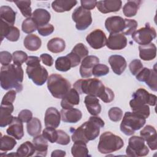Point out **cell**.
I'll use <instances>...</instances> for the list:
<instances>
[{"label":"cell","instance_id":"52a82bcc","mask_svg":"<svg viewBox=\"0 0 157 157\" xmlns=\"http://www.w3.org/2000/svg\"><path fill=\"white\" fill-rule=\"evenodd\" d=\"M149 149L145 144V140L141 136H133L128 140V145L126 149L129 156H144L148 154Z\"/></svg>","mask_w":157,"mask_h":157},{"label":"cell","instance_id":"f5cc1de1","mask_svg":"<svg viewBox=\"0 0 157 157\" xmlns=\"http://www.w3.org/2000/svg\"><path fill=\"white\" fill-rule=\"evenodd\" d=\"M54 26L52 24H47L46 25L38 27L37 31L39 34L42 36H47L51 34L54 31Z\"/></svg>","mask_w":157,"mask_h":157},{"label":"cell","instance_id":"1f68e13d","mask_svg":"<svg viewBox=\"0 0 157 157\" xmlns=\"http://www.w3.org/2000/svg\"><path fill=\"white\" fill-rule=\"evenodd\" d=\"M71 148L72 155L74 157H87L88 155V149L87 148L86 143L83 141L74 142Z\"/></svg>","mask_w":157,"mask_h":157},{"label":"cell","instance_id":"5b68a950","mask_svg":"<svg viewBox=\"0 0 157 157\" xmlns=\"http://www.w3.org/2000/svg\"><path fill=\"white\" fill-rule=\"evenodd\" d=\"M47 88L54 98L62 99L71 88V85L62 75L52 74L47 79Z\"/></svg>","mask_w":157,"mask_h":157},{"label":"cell","instance_id":"5bb4252c","mask_svg":"<svg viewBox=\"0 0 157 157\" xmlns=\"http://www.w3.org/2000/svg\"><path fill=\"white\" fill-rule=\"evenodd\" d=\"M105 27L110 34L121 33L125 27L124 18L120 16L108 17L105 21Z\"/></svg>","mask_w":157,"mask_h":157},{"label":"cell","instance_id":"7dc6e473","mask_svg":"<svg viewBox=\"0 0 157 157\" xmlns=\"http://www.w3.org/2000/svg\"><path fill=\"white\" fill-rule=\"evenodd\" d=\"M28 56L26 52L21 50H17L13 53L12 54V60L13 64L21 65L26 61Z\"/></svg>","mask_w":157,"mask_h":157},{"label":"cell","instance_id":"f6af8a7d","mask_svg":"<svg viewBox=\"0 0 157 157\" xmlns=\"http://www.w3.org/2000/svg\"><path fill=\"white\" fill-rule=\"evenodd\" d=\"M108 115L110 120L114 122H118L123 117V111L118 107H113L109 109Z\"/></svg>","mask_w":157,"mask_h":157},{"label":"cell","instance_id":"6125c7cd","mask_svg":"<svg viewBox=\"0 0 157 157\" xmlns=\"http://www.w3.org/2000/svg\"><path fill=\"white\" fill-rule=\"evenodd\" d=\"M40 58L36 56H28L26 64L27 66H33L40 64Z\"/></svg>","mask_w":157,"mask_h":157},{"label":"cell","instance_id":"680465c9","mask_svg":"<svg viewBox=\"0 0 157 157\" xmlns=\"http://www.w3.org/2000/svg\"><path fill=\"white\" fill-rule=\"evenodd\" d=\"M81 6L86 10H92L96 6L97 1L95 0H82Z\"/></svg>","mask_w":157,"mask_h":157},{"label":"cell","instance_id":"3957f363","mask_svg":"<svg viewBox=\"0 0 157 157\" xmlns=\"http://www.w3.org/2000/svg\"><path fill=\"white\" fill-rule=\"evenodd\" d=\"M74 88L79 94H86L100 98L105 91V86L100 80L94 78L77 80L74 83Z\"/></svg>","mask_w":157,"mask_h":157},{"label":"cell","instance_id":"ee69618b","mask_svg":"<svg viewBox=\"0 0 157 157\" xmlns=\"http://www.w3.org/2000/svg\"><path fill=\"white\" fill-rule=\"evenodd\" d=\"M71 52L77 55L81 59L87 56L89 53V51L87 47L82 43H78L76 44L72 48Z\"/></svg>","mask_w":157,"mask_h":157},{"label":"cell","instance_id":"d6a6232c","mask_svg":"<svg viewBox=\"0 0 157 157\" xmlns=\"http://www.w3.org/2000/svg\"><path fill=\"white\" fill-rule=\"evenodd\" d=\"M47 47L50 52L53 53H58L64 50L66 43L65 41L60 37H54L48 42Z\"/></svg>","mask_w":157,"mask_h":157},{"label":"cell","instance_id":"f907efd6","mask_svg":"<svg viewBox=\"0 0 157 157\" xmlns=\"http://www.w3.org/2000/svg\"><path fill=\"white\" fill-rule=\"evenodd\" d=\"M131 110L132 112L144 117L145 118H147L150 115V107L147 104L132 108Z\"/></svg>","mask_w":157,"mask_h":157},{"label":"cell","instance_id":"e575fe53","mask_svg":"<svg viewBox=\"0 0 157 157\" xmlns=\"http://www.w3.org/2000/svg\"><path fill=\"white\" fill-rule=\"evenodd\" d=\"M36 152L34 144L29 141H26L20 145L16 151V155L21 157L33 156Z\"/></svg>","mask_w":157,"mask_h":157},{"label":"cell","instance_id":"ab89813d","mask_svg":"<svg viewBox=\"0 0 157 157\" xmlns=\"http://www.w3.org/2000/svg\"><path fill=\"white\" fill-rule=\"evenodd\" d=\"M38 26L33 19L32 17L25 19L21 25V29L23 32L26 34H31L37 30Z\"/></svg>","mask_w":157,"mask_h":157},{"label":"cell","instance_id":"816d5d0a","mask_svg":"<svg viewBox=\"0 0 157 157\" xmlns=\"http://www.w3.org/2000/svg\"><path fill=\"white\" fill-rule=\"evenodd\" d=\"M16 91L15 90H10L4 96L1 104H13L16 98Z\"/></svg>","mask_w":157,"mask_h":157},{"label":"cell","instance_id":"e0dca14e","mask_svg":"<svg viewBox=\"0 0 157 157\" xmlns=\"http://www.w3.org/2000/svg\"><path fill=\"white\" fill-rule=\"evenodd\" d=\"M0 21L1 41H2L4 37L11 42L17 41L20 35V30L18 28L15 26H11L2 20H0Z\"/></svg>","mask_w":157,"mask_h":157},{"label":"cell","instance_id":"f35d334b","mask_svg":"<svg viewBox=\"0 0 157 157\" xmlns=\"http://www.w3.org/2000/svg\"><path fill=\"white\" fill-rule=\"evenodd\" d=\"M55 66L56 69L59 71L66 72L72 67V64L69 58L65 56L58 57L55 61Z\"/></svg>","mask_w":157,"mask_h":157},{"label":"cell","instance_id":"c3c4849f","mask_svg":"<svg viewBox=\"0 0 157 157\" xmlns=\"http://www.w3.org/2000/svg\"><path fill=\"white\" fill-rule=\"evenodd\" d=\"M144 67L143 64L140 59H133L129 64V69L133 75H136L139 71Z\"/></svg>","mask_w":157,"mask_h":157},{"label":"cell","instance_id":"6f0895ef","mask_svg":"<svg viewBox=\"0 0 157 157\" xmlns=\"http://www.w3.org/2000/svg\"><path fill=\"white\" fill-rule=\"evenodd\" d=\"M151 71V69L147 68V67H143L139 72L136 75V77L137 80L139 82H145L150 73Z\"/></svg>","mask_w":157,"mask_h":157},{"label":"cell","instance_id":"8fae6325","mask_svg":"<svg viewBox=\"0 0 157 157\" xmlns=\"http://www.w3.org/2000/svg\"><path fill=\"white\" fill-rule=\"evenodd\" d=\"M26 72L28 77L33 80L34 83L38 86L43 85L48 78V71L40 64L27 66Z\"/></svg>","mask_w":157,"mask_h":157},{"label":"cell","instance_id":"277c9868","mask_svg":"<svg viewBox=\"0 0 157 157\" xmlns=\"http://www.w3.org/2000/svg\"><path fill=\"white\" fill-rule=\"evenodd\" d=\"M123 146L124 142L120 136L106 131L99 137L98 149L102 154H109L120 150Z\"/></svg>","mask_w":157,"mask_h":157},{"label":"cell","instance_id":"8d00e7d4","mask_svg":"<svg viewBox=\"0 0 157 157\" xmlns=\"http://www.w3.org/2000/svg\"><path fill=\"white\" fill-rule=\"evenodd\" d=\"M16 145L17 142L15 140V138L6 135L2 136L1 134L0 144V150L1 151L6 152L7 151L12 150Z\"/></svg>","mask_w":157,"mask_h":157},{"label":"cell","instance_id":"4fadbf2b","mask_svg":"<svg viewBox=\"0 0 157 157\" xmlns=\"http://www.w3.org/2000/svg\"><path fill=\"white\" fill-rule=\"evenodd\" d=\"M99 59L94 55L86 56L82 61L80 66V74L82 78H89L92 75V70L95 65L99 64Z\"/></svg>","mask_w":157,"mask_h":157},{"label":"cell","instance_id":"484cf974","mask_svg":"<svg viewBox=\"0 0 157 157\" xmlns=\"http://www.w3.org/2000/svg\"><path fill=\"white\" fill-rule=\"evenodd\" d=\"M32 18L38 27H40L48 24L51 18V15L46 9L39 8L35 9L33 12Z\"/></svg>","mask_w":157,"mask_h":157},{"label":"cell","instance_id":"db71d44e","mask_svg":"<svg viewBox=\"0 0 157 157\" xmlns=\"http://www.w3.org/2000/svg\"><path fill=\"white\" fill-rule=\"evenodd\" d=\"M12 59V55L9 52L1 51L0 52V62L2 66L10 64Z\"/></svg>","mask_w":157,"mask_h":157},{"label":"cell","instance_id":"b9f144b4","mask_svg":"<svg viewBox=\"0 0 157 157\" xmlns=\"http://www.w3.org/2000/svg\"><path fill=\"white\" fill-rule=\"evenodd\" d=\"M125 27L123 32L121 33L123 35H131L132 34L136 31L137 27V22L133 19L124 18Z\"/></svg>","mask_w":157,"mask_h":157},{"label":"cell","instance_id":"ba28073f","mask_svg":"<svg viewBox=\"0 0 157 157\" xmlns=\"http://www.w3.org/2000/svg\"><path fill=\"white\" fill-rule=\"evenodd\" d=\"M156 103V96L150 94L146 90L140 88L132 94V99L129 102V105L132 109L145 104L155 106Z\"/></svg>","mask_w":157,"mask_h":157},{"label":"cell","instance_id":"2e32d148","mask_svg":"<svg viewBox=\"0 0 157 157\" xmlns=\"http://www.w3.org/2000/svg\"><path fill=\"white\" fill-rule=\"evenodd\" d=\"M140 136L147 142L151 150L157 149V136L155 128L151 125L145 126L140 132Z\"/></svg>","mask_w":157,"mask_h":157},{"label":"cell","instance_id":"be15d7a7","mask_svg":"<svg viewBox=\"0 0 157 157\" xmlns=\"http://www.w3.org/2000/svg\"><path fill=\"white\" fill-rule=\"evenodd\" d=\"M66 155V151L61 150H55L52 151L51 154L52 157H59L64 156Z\"/></svg>","mask_w":157,"mask_h":157},{"label":"cell","instance_id":"7bdbcfd3","mask_svg":"<svg viewBox=\"0 0 157 157\" xmlns=\"http://www.w3.org/2000/svg\"><path fill=\"white\" fill-rule=\"evenodd\" d=\"M147 85L149 86V88L153 91H157V75H156V70L155 68L151 69L150 73L145 82Z\"/></svg>","mask_w":157,"mask_h":157},{"label":"cell","instance_id":"7c38bea8","mask_svg":"<svg viewBox=\"0 0 157 157\" xmlns=\"http://www.w3.org/2000/svg\"><path fill=\"white\" fill-rule=\"evenodd\" d=\"M86 40L91 48L97 50L106 45L107 37L103 31L100 29H96L87 35Z\"/></svg>","mask_w":157,"mask_h":157},{"label":"cell","instance_id":"60d3db41","mask_svg":"<svg viewBox=\"0 0 157 157\" xmlns=\"http://www.w3.org/2000/svg\"><path fill=\"white\" fill-rule=\"evenodd\" d=\"M42 136L50 143H55L58 139V131L55 128L46 127L42 131Z\"/></svg>","mask_w":157,"mask_h":157},{"label":"cell","instance_id":"f1b7e54d","mask_svg":"<svg viewBox=\"0 0 157 157\" xmlns=\"http://www.w3.org/2000/svg\"><path fill=\"white\" fill-rule=\"evenodd\" d=\"M16 18V12L8 6H2L0 7V20L13 26Z\"/></svg>","mask_w":157,"mask_h":157},{"label":"cell","instance_id":"cb8c5ba5","mask_svg":"<svg viewBox=\"0 0 157 157\" xmlns=\"http://www.w3.org/2000/svg\"><path fill=\"white\" fill-rule=\"evenodd\" d=\"M14 109L13 104H1L0 107V126L1 128L9 125L13 117L12 115Z\"/></svg>","mask_w":157,"mask_h":157},{"label":"cell","instance_id":"4316f807","mask_svg":"<svg viewBox=\"0 0 157 157\" xmlns=\"http://www.w3.org/2000/svg\"><path fill=\"white\" fill-rule=\"evenodd\" d=\"M84 103L88 112L91 115H98L101 113V105L97 97L87 95L85 98Z\"/></svg>","mask_w":157,"mask_h":157},{"label":"cell","instance_id":"11a10c76","mask_svg":"<svg viewBox=\"0 0 157 157\" xmlns=\"http://www.w3.org/2000/svg\"><path fill=\"white\" fill-rule=\"evenodd\" d=\"M18 118L23 123H28L33 118V113L31 110L24 109L20 111L18 115Z\"/></svg>","mask_w":157,"mask_h":157},{"label":"cell","instance_id":"6da1fadb","mask_svg":"<svg viewBox=\"0 0 157 157\" xmlns=\"http://www.w3.org/2000/svg\"><path fill=\"white\" fill-rule=\"evenodd\" d=\"M23 70L21 65L10 64L2 66L0 72L1 86L5 90L15 89L17 92L23 90Z\"/></svg>","mask_w":157,"mask_h":157},{"label":"cell","instance_id":"d590c367","mask_svg":"<svg viewBox=\"0 0 157 157\" xmlns=\"http://www.w3.org/2000/svg\"><path fill=\"white\" fill-rule=\"evenodd\" d=\"M28 134L33 137L40 134L42 129L41 122L37 118H33L26 124Z\"/></svg>","mask_w":157,"mask_h":157},{"label":"cell","instance_id":"7a4b0ae2","mask_svg":"<svg viewBox=\"0 0 157 157\" xmlns=\"http://www.w3.org/2000/svg\"><path fill=\"white\" fill-rule=\"evenodd\" d=\"M105 123L102 118L97 115H92L89 120L74 129L71 139L73 142L83 141L88 143L98 137L100 128L104 126Z\"/></svg>","mask_w":157,"mask_h":157},{"label":"cell","instance_id":"ffe728a7","mask_svg":"<svg viewBox=\"0 0 157 157\" xmlns=\"http://www.w3.org/2000/svg\"><path fill=\"white\" fill-rule=\"evenodd\" d=\"M109 63L113 71L117 75H121L126 69L127 63L125 58L119 55H113L109 58Z\"/></svg>","mask_w":157,"mask_h":157},{"label":"cell","instance_id":"94428289","mask_svg":"<svg viewBox=\"0 0 157 157\" xmlns=\"http://www.w3.org/2000/svg\"><path fill=\"white\" fill-rule=\"evenodd\" d=\"M66 56L69 58V59L71 62L72 67L77 66L80 64V63L82 60L77 55L74 54V53H72L71 52L69 53H68Z\"/></svg>","mask_w":157,"mask_h":157},{"label":"cell","instance_id":"9f6ffc18","mask_svg":"<svg viewBox=\"0 0 157 157\" xmlns=\"http://www.w3.org/2000/svg\"><path fill=\"white\" fill-rule=\"evenodd\" d=\"M115 95L113 91L109 88L105 87V91L100 98V99L105 103H109L112 102L114 99Z\"/></svg>","mask_w":157,"mask_h":157},{"label":"cell","instance_id":"f546056e","mask_svg":"<svg viewBox=\"0 0 157 157\" xmlns=\"http://www.w3.org/2000/svg\"><path fill=\"white\" fill-rule=\"evenodd\" d=\"M41 44V39L37 36L33 34L27 35L23 40L25 47L29 51H37L40 48Z\"/></svg>","mask_w":157,"mask_h":157},{"label":"cell","instance_id":"44dd1931","mask_svg":"<svg viewBox=\"0 0 157 157\" xmlns=\"http://www.w3.org/2000/svg\"><path fill=\"white\" fill-rule=\"evenodd\" d=\"M80 102L79 93L75 88H71L67 93L62 98L61 106L63 109L73 108L74 105H78Z\"/></svg>","mask_w":157,"mask_h":157},{"label":"cell","instance_id":"4dcf8cb0","mask_svg":"<svg viewBox=\"0 0 157 157\" xmlns=\"http://www.w3.org/2000/svg\"><path fill=\"white\" fill-rule=\"evenodd\" d=\"M77 3V1H54L52 3V7L55 12L62 13L71 10Z\"/></svg>","mask_w":157,"mask_h":157},{"label":"cell","instance_id":"603a6c76","mask_svg":"<svg viewBox=\"0 0 157 157\" xmlns=\"http://www.w3.org/2000/svg\"><path fill=\"white\" fill-rule=\"evenodd\" d=\"M6 132L8 135L13 137L15 139H21L24 136L23 124V122L18 118V117H13L12 123L9 124L6 130Z\"/></svg>","mask_w":157,"mask_h":157},{"label":"cell","instance_id":"8992f818","mask_svg":"<svg viewBox=\"0 0 157 157\" xmlns=\"http://www.w3.org/2000/svg\"><path fill=\"white\" fill-rule=\"evenodd\" d=\"M146 123V118L133 112H125L120 128L126 136L132 135L136 131L142 128Z\"/></svg>","mask_w":157,"mask_h":157},{"label":"cell","instance_id":"91938a15","mask_svg":"<svg viewBox=\"0 0 157 157\" xmlns=\"http://www.w3.org/2000/svg\"><path fill=\"white\" fill-rule=\"evenodd\" d=\"M40 59L42 63L47 66H52L53 64V59L52 56L49 54L43 53L40 55Z\"/></svg>","mask_w":157,"mask_h":157},{"label":"cell","instance_id":"836d02e7","mask_svg":"<svg viewBox=\"0 0 157 157\" xmlns=\"http://www.w3.org/2000/svg\"><path fill=\"white\" fill-rule=\"evenodd\" d=\"M141 1H128L123 7V12L126 17L135 16L140 7Z\"/></svg>","mask_w":157,"mask_h":157},{"label":"cell","instance_id":"74e56055","mask_svg":"<svg viewBox=\"0 0 157 157\" xmlns=\"http://www.w3.org/2000/svg\"><path fill=\"white\" fill-rule=\"evenodd\" d=\"M13 2L20 9L23 17L29 18L32 17V9L31 7V1H15Z\"/></svg>","mask_w":157,"mask_h":157},{"label":"cell","instance_id":"681fc988","mask_svg":"<svg viewBox=\"0 0 157 157\" xmlns=\"http://www.w3.org/2000/svg\"><path fill=\"white\" fill-rule=\"evenodd\" d=\"M57 131H58V139L56 143L62 145H66L69 144L71 141L69 136L66 132H64L61 129L57 130Z\"/></svg>","mask_w":157,"mask_h":157},{"label":"cell","instance_id":"30bf717a","mask_svg":"<svg viewBox=\"0 0 157 157\" xmlns=\"http://www.w3.org/2000/svg\"><path fill=\"white\" fill-rule=\"evenodd\" d=\"M156 36L155 29L147 23L144 27L139 29L132 34V39L140 45H144L151 43Z\"/></svg>","mask_w":157,"mask_h":157},{"label":"cell","instance_id":"d4e9b609","mask_svg":"<svg viewBox=\"0 0 157 157\" xmlns=\"http://www.w3.org/2000/svg\"><path fill=\"white\" fill-rule=\"evenodd\" d=\"M139 57L144 61L153 60L156 55V47L153 43L139 45Z\"/></svg>","mask_w":157,"mask_h":157},{"label":"cell","instance_id":"ac0fdd59","mask_svg":"<svg viewBox=\"0 0 157 157\" xmlns=\"http://www.w3.org/2000/svg\"><path fill=\"white\" fill-rule=\"evenodd\" d=\"M61 120V114L56 108L51 107L46 110L44 117L45 127L56 128L59 126Z\"/></svg>","mask_w":157,"mask_h":157},{"label":"cell","instance_id":"83f0119b","mask_svg":"<svg viewBox=\"0 0 157 157\" xmlns=\"http://www.w3.org/2000/svg\"><path fill=\"white\" fill-rule=\"evenodd\" d=\"M33 144L36 150L35 156H45L47 155L48 145L47 140L43 137L42 134L35 136L33 139Z\"/></svg>","mask_w":157,"mask_h":157},{"label":"cell","instance_id":"7402d4cb","mask_svg":"<svg viewBox=\"0 0 157 157\" xmlns=\"http://www.w3.org/2000/svg\"><path fill=\"white\" fill-rule=\"evenodd\" d=\"M61 119L63 121L69 123H75L79 121L82 117V112L75 108L64 109H63L60 111Z\"/></svg>","mask_w":157,"mask_h":157},{"label":"cell","instance_id":"9c48e42d","mask_svg":"<svg viewBox=\"0 0 157 157\" xmlns=\"http://www.w3.org/2000/svg\"><path fill=\"white\" fill-rule=\"evenodd\" d=\"M72 18L75 23V28L79 31L85 30L92 23L91 13L90 10L83 8L82 6L77 7L74 10Z\"/></svg>","mask_w":157,"mask_h":157},{"label":"cell","instance_id":"bcb514c9","mask_svg":"<svg viewBox=\"0 0 157 157\" xmlns=\"http://www.w3.org/2000/svg\"><path fill=\"white\" fill-rule=\"evenodd\" d=\"M109 72V67L103 64H97L92 70V75L95 77H101L106 75Z\"/></svg>","mask_w":157,"mask_h":157},{"label":"cell","instance_id":"9a60e30c","mask_svg":"<svg viewBox=\"0 0 157 157\" xmlns=\"http://www.w3.org/2000/svg\"><path fill=\"white\" fill-rule=\"evenodd\" d=\"M127 43V38L122 33H113L110 34L105 45L110 50H120L125 48Z\"/></svg>","mask_w":157,"mask_h":157},{"label":"cell","instance_id":"d6986e66","mask_svg":"<svg viewBox=\"0 0 157 157\" xmlns=\"http://www.w3.org/2000/svg\"><path fill=\"white\" fill-rule=\"evenodd\" d=\"M122 1L120 0L113 1H97L96 7L98 10L102 13L118 12L120 10Z\"/></svg>","mask_w":157,"mask_h":157}]
</instances>
